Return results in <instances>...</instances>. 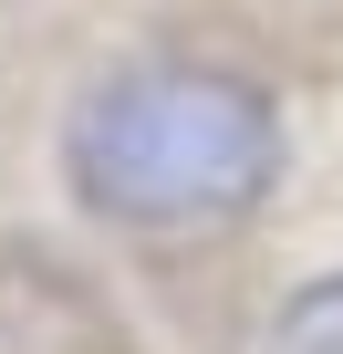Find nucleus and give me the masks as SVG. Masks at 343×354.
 <instances>
[{"mask_svg":"<svg viewBox=\"0 0 343 354\" xmlns=\"http://www.w3.org/2000/svg\"><path fill=\"white\" fill-rule=\"evenodd\" d=\"M63 188L115 230H219L281 188V104L208 53H146L73 94Z\"/></svg>","mask_w":343,"mask_h":354,"instance_id":"f257e3e1","label":"nucleus"},{"mask_svg":"<svg viewBox=\"0 0 343 354\" xmlns=\"http://www.w3.org/2000/svg\"><path fill=\"white\" fill-rule=\"evenodd\" d=\"M271 354H343V271H312L271 313Z\"/></svg>","mask_w":343,"mask_h":354,"instance_id":"f03ea898","label":"nucleus"}]
</instances>
